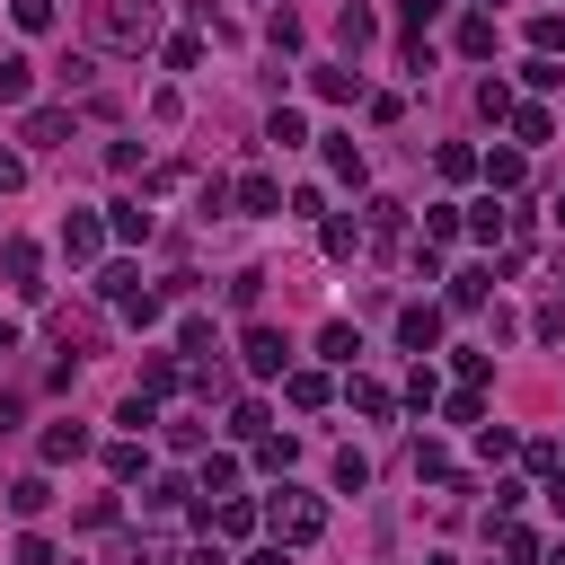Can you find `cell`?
<instances>
[{"label": "cell", "mask_w": 565, "mask_h": 565, "mask_svg": "<svg viewBox=\"0 0 565 565\" xmlns=\"http://www.w3.org/2000/svg\"><path fill=\"white\" fill-rule=\"evenodd\" d=\"M89 45L98 53H151L160 45V0H89Z\"/></svg>", "instance_id": "6da1fadb"}, {"label": "cell", "mask_w": 565, "mask_h": 565, "mask_svg": "<svg viewBox=\"0 0 565 565\" xmlns=\"http://www.w3.org/2000/svg\"><path fill=\"white\" fill-rule=\"evenodd\" d=\"M256 522H265V539H274V548H310V539L327 530V504H318L310 486H274V504H265Z\"/></svg>", "instance_id": "7a4b0ae2"}, {"label": "cell", "mask_w": 565, "mask_h": 565, "mask_svg": "<svg viewBox=\"0 0 565 565\" xmlns=\"http://www.w3.org/2000/svg\"><path fill=\"white\" fill-rule=\"evenodd\" d=\"M98 292H106V301H115L133 327H151V318H160V292H151V282H141L133 265H106V274H98Z\"/></svg>", "instance_id": "3957f363"}, {"label": "cell", "mask_w": 565, "mask_h": 565, "mask_svg": "<svg viewBox=\"0 0 565 565\" xmlns=\"http://www.w3.org/2000/svg\"><path fill=\"white\" fill-rule=\"evenodd\" d=\"M0 282H10V292H45V248L36 239H0Z\"/></svg>", "instance_id": "277c9868"}, {"label": "cell", "mask_w": 565, "mask_h": 565, "mask_svg": "<svg viewBox=\"0 0 565 565\" xmlns=\"http://www.w3.org/2000/svg\"><path fill=\"white\" fill-rule=\"evenodd\" d=\"M239 363H248L256 380H282V372H292V344H282L274 327H248V336H239Z\"/></svg>", "instance_id": "5b68a950"}, {"label": "cell", "mask_w": 565, "mask_h": 565, "mask_svg": "<svg viewBox=\"0 0 565 565\" xmlns=\"http://www.w3.org/2000/svg\"><path fill=\"white\" fill-rule=\"evenodd\" d=\"M18 141H27V151H62V141H71V106H27Z\"/></svg>", "instance_id": "8992f818"}, {"label": "cell", "mask_w": 565, "mask_h": 565, "mask_svg": "<svg viewBox=\"0 0 565 565\" xmlns=\"http://www.w3.org/2000/svg\"><path fill=\"white\" fill-rule=\"evenodd\" d=\"M62 256L71 265H98L106 256V222H98V212H71V222H62Z\"/></svg>", "instance_id": "52a82bcc"}, {"label": "cell", "mask_w": 565, "mask_h": 565, "mask_svg": "<svg viewBox=\"0 0 565 565\" xmlns=\"http://www.w3.org/2000/svg\"><path fill=\"white\" fill-rule=\"evenodd\" d=\"M398 344H406V353H434V344H442V310H434V301L406 310V318H398Z\"/></svg>", "instance_id": "ba28073f"}, {"label": "cell", "mask_w": 565, "mask_h": 565, "mask_svg": "<svg viewBox=\"0 0 565 565\" xmlns=\"http://www.w3.org/2000/svg\"><path fill=\"white\" fill-rule=\"evenodd\" d=\"M36 98V62L27 53H0V106H27Z\"/></svg>", "instance_id": "9c48e42d"}, {"label": "cell", "mask_w": 565, "mask_h": 565, "mask_svg": "<svg viewBox=\"0 0 565 565\" xmlns=\"http://www.w3.org/2000/svg\"><path fill=\"white\" fill-rule=\"evenodd\" d=\"M230 203H239V212H282V186H274L265 168H248V177L230 186Z\"/></svg>", "instance_id": "30bf717a"}, {"label": "cell", "mask_w": 565, "mask_h": 565, "mask_svg": "<svg viewBox=\"0 0 565 565\" xmlns=\"http://www.w3.org/2000/svg\"><path fill=\"white\" fill-rule=\"evenodd\" d=\"M203 522L222 530V539H248V530H256V504H239V494H222V504H203Z\"/></svg>", "instance_id": "8fae6325"}, {"label": "cell", "mask_w": 565, "mask_h": 565, "mask_svg": "<svg viewBox=\"0 0 565 565\" xmlns=\"http://www.w3.org/2000/svg\"><path fill=\"white\" fill-rule=\"evenodd\" d=\"M504 124H513V141H522V151H539V141L556 133V115H548V106H513Z\"/></svg>", "instance_id": "7c38bea8"}, {"label": "cell", "mask_w": 565, "mask_h": 565, "mask_svg": "<svg viewBox=\"0 0 565 565\" xmlns=\"http://www.w3.org/2000/svg\"><path fill=\"white\" fill-rule=\"evenodd\" d=\"M80 451H89V424H71V415L45 424V460H80Z\"/></svg>", "instance_id": "4fadbf2b"}, {"label": "cell", "mask_w": 565, "mask_h": 565, "mask_svg": "<svg viewBox=\"0 0 565 565\" xmlns=\"http://www.w3.org/2000/svg\"><path fill=\"white\" fill-rule=\"evenodd\" d=\"M318 239H327V256H353V248H363V222H353V212H327Z\"/></svg>", "instance_id": "5bb4252c"}, {"label": "cell", "mask_w": 565, "mask_h": 565, "mask_svg": "<svg viewBox=\"0 0 565 565\" xmlns=\"http://www.w3.org/2000/svg\"><path fill=\"white\" fill-rule=\"evenodd\" d=\"M106 239H151V203H115L106 212Z\"/></svg>", "instance_id": "9a60e30c"}, {"label": "cell", "mask_w": 565, "mask_h": 565, "mask_svg": "<svg viewBox=\"0 0 565 565\" xmlns=\"http://www.w3.org/2000/svg\"><path fill=\"white\" fill-rule=\"evenodd\" d=\"M310 89H318V98H353V89H363V71H344V62H318V71H310Z\"/></svg>", "instance_id": "2e32d148"}, {"label": "cell", "mask_w": 565, "mask_h": 565, "mask_svg": "<svg viewBox=\"0 0 565 565\" xmlns=\"http://www.w3.org/2000/svg\"><path fill=\"white\" fill-rule=\"evenodd\" d=\"M327 168H336L344 186H363V151H353V133H327Z\"/></svg>", "instance_id": "e0dca14e"}, {"label": "cell", "mask_w": 565, "mask_h": 565, "mask_svg": "<svg viewBox=\"0 0 565 565\" xmlns=\"http://www.w3.org/2000/svg\"><path fill=\"white\" fill-rule=\"evenodd\" d=\"M168 389H186V363H168V353L141 363V398H168Z\"/></svg>", "instance_id": "ac0fdd59"}, {"label": "cell", "mask_w": 565, "mask_h": 565, "mask_svg": "<svg viewBox=\"0 0 565 565\" xmlns=\"http://www.w3.org/2000/svg\"><path fill=\"white\" fill-rule=\"evenodd\" d=\"M45 504H53V486H45V477H18V486H10V513H18V522H36Z\"/></svg>", "instance_id": "d6986e66"}, {"label": "cell", "mask_w": 565, "mask_h": 565, "mask_svg": "<svg viewBox=\"0 0 565 565\" xmlns=\"http://www.w3.org/2000/svg\"><path fill=\"white\" fill-rule=\"evenodd\" d=\"M282 398L292 406H327V372H282Z\"/></svg>", "instance_id": "ffe728a7"}, {"label": "cell", "mask_w": 565, "mask_h": 565, "mask_svg": "<svg viewBox=\"0 0 565 565\" xmlns=\"http://www.w3.org/2000/svg\"><path fill=\"white\" fill-rule=\"evenodd\" d=\"M115 424H124V434H133V442H141V434H151V424H160V398H141V389H133V398H124V415H115Z\"/></svg>", "instance_id": "44dd1931"}, {"label": "cell", "mask_w": 565, "mask_h": 565, "mask_svg": "<svg viewBox=\"0 0 565 565\" xmlns=\"http://www.w3.org/2000/svg\"><path fill=\"white\" fill-rule=\"evenodd\" d=\"M265 45H274V53H301V10H274V18H265Z\"/></svg>", "instance_id": "7402d4cb"}, {"label": "cell", "mask_w": 565, "mask_h": 565, "mask_svg": "<svg viewBox=\"0 0 565 565\" xmlns=\"http://www.w3.org/2000/svg\"><path fill=\"white\" fill-rule=\"evenodd\" d=\"M194 486H203V494H230V486H239V460H230V451H212V460H203V477H194Z\"/></svg>", "instance_id": "603a6c76"}, {"label": "cell", "mask_w": 565, "mask_h": 565, "mask_svg": "<svg viewBox=\"0 0 565 565\" xmlns=\"http://www.w3.org/2000/svg\"><path fill=\"white\" fill-rule=\"evenodd\" d=\"M486 282H494L486 265H468V274H451V310H477V301H486Z\"/></svg>", "instance_id": "cb8c5ba5"}, {"label": "cell", "mask_w": 565, "mask_h": 565, "mask_svg": "<svg viewBox=\"0 0 565 565\" xmlns=\"http://www.w3.org/2000/svg\"><path fill=\"white\" fill-rule=\"evenodd\" d=\"M265 141H282V151H301V141H310V124H301L292 106H274V124H265Z\"/></svg>", "instance_id": "d4e9b609"}, {"label": "cell", "mask_w": 565, "mask_h": 565, "mask_svg": "<svg viewBox=\"0 0 565 565\" xmlns=\"http://www.w3.org/2000/svg\"><path fill=\"white\" fill-rule=\"evenodd\" d=\"M486 186L513 194V186H522V151H494V160H486Z\"/></svg>", "instance_id": "484cf974"}, {"label": "cell", "mask_w": 565, "mask_h": 565, "mask_svg": "<svg viewBox=\"0 0 565 565\" xmlns=\"http://www.w3.org/2000/svg\"><path fill=\"white\" fill-rule=\"evenodd\" d=\"M318 353H327V363H353V353H363V336H353V327H344V318H336V327H327V336H318Z\"/></svg>", "instance_id": "4316f807"}, {"label": "cell", "mask_w": 565, "mask_h": 565, "mask_svg": "<svg viewBox=\"0 0 565 565\" xmlns=\"http://www.w3.org/2000/svg\"><path fill=\"white\" fill-rule=\"evenodd\" d=\"M336 486L363 494V486H372V460H363V451H336Z\"/></svg>", "instance_id": "83f0119b"}, {"label": "cell", "mask_w": 565, "mask_h": 565, "mask_svg": "<svg viewBox=\"0 0 565 565\" xmlns=\"http://www.w3.org/2000/svg\"><path fill=\"white\" fill-rule=\"evenodd\" d=\"M344 398H353V415H389V406H398V398H389V389H380V380H353V389H344Z\"/></svg>", "instance_id": "f1b7e54d"}, {"label": "cell", "mask_w": 565, "mask_h": 565, "mask_svg": "<svg viewBox=\"0 0 565 565\" xmlns=\"http://www.w3.org/2000/svg\"><path fill=\"white\" fill-rule=\"evenodd\" d=\"M230 434H239V442H265V406H256V398L230 406Z\"/></svg>", "instance_id": "f546056e"}, {"label": "cell", "mask_w": 565, "mask_h": 565, "mask_svg": "<svg viewBox=\"0 0 565 565\" xmlns=\"http://www.w3.org/2000/svg\"><path fill=\"white\" fill-rule=\"evenodd\" d=\"M53 336H62V353H71V344L89 353V344H98V318H71V310H62V318H53Z\"/></svg>", "instance_id": "4dcf8cb0"}, {"label": "cell", "mask_w": 565, "mask_h": 565, "mask_svg": "<svg viewBox=\"0 0 565 565\" xmlns=\"http://www.w3.org/2000/svg\"><path fill=\"white\" fill-rule=\"evenodd\" d=\"M106 468H115V477H141V468H151V451H141V442H133V434H124V442H115V451H106Z\"/></svg>", "instance_id": "1f68e13d"}, {"label": "cell", "mask_w": 565, "mask_h": 565, "mask_svg": "<svg viewBox=\"0 0 565 565\" xmlns=\"http://www.w3.org/2000/svg\"><path fill=\"white\" fill-rule=\"evenodd\" d=\"M460 53L486 62V53H494V18H460Z\"/></svg>", "instance_id": "d6a6232c"}, {"label": "cell", "mask_w": 565, "mask_h": 565, "mask_svg": "<svg viewBox=\"0 0 565 565\" xmlns=\"http://www.w3.org/2000/svg\"><path fill=\"white\" fill-rule=\"evenodd\" d=\"M442 415H451V424H486V398H477V389H451Z\"/></svg>", "instance_id": "836d02e7"}, {"label": "cell", "mask_w": 565, "mask_h": 565, "mask_svg": "<svg viewBox=\"0 0 565 565\" xmlns=\"http://www.w3.org/2000/svg\"><path fill=\"white\" fill-rule=\"evenodd\" d=\"M336 36H344V53H353V45H372V10H353V0H344V18H336Z\"/></svg>", "instance_id": "e575fe53"}, {"label": "cell", "mask_w": 565, "mask_h": 565, "mask_svg": "<svg viewBox=\"0 0 565 565\" xmlns=\"http://www.w3.org/2000/svg\"><path fill=\"white\" fill-rule=\"evenodd\" d=\"M513 106H522V98H513V89H504V80H486V89H477V115H494V124H504V115H513Z\"/></svg>", "instance_id": "d590c367"}, {"label": "cell", "mask_w": 565, "mask_h": 565, "mask_svg": "<svg viewBox=\"0 0 565 565\" xmlns=\"http://www.w3.org/2000/svg\"><path fill=\"white\" fill-rule=\"evenodd\" d=\"M10 18H18L27 36H45V27H53V0H10Z\"/></svg>", "instance_id": "8d00e7d4"}, {"label": "cell", "mask_w": 565, "mask_h": 565, "mask_svg": "<svg viewBox=\"0 0 565 565\" xmlns=\"http://www.w3.org/2000/svg\"><path fill=\"white\" fill-rule=\"evenodd\" d=\"M398 230H406V212H398V203H372V222H363V239H398Z\"/></svg>", "instance_id": "74e56055"}, {"label": "cell", "mask_w": 565, "mask_h": 565, "mask_svg": "<svg viewBox=\"0 0 565 565\" xmlns=\"http://www.w3.org/2000/svg\"><path fill=\"white\" fill-rule=\"evenodd\" d=\"M256 460H265V468H292V460H301V442H292V434H265V442H256Z\"/></svg>", "instance_id": "f35d334b"}, {"label": "cell", "mask_w": 565, "mask_h": 565, "mask_svg": "<svg viewBox=\"0 0 565 565\" xmlns=\"http://www.w3.org/2000/svg\"><path fill=\"white\" fill-rule=\"evenodd\" d=\"M160 53H168V71H194V62H203V36H168Z\"/></svg>", "instance_id": "ab89813d"}, {"label": "cell", "mask_w": 565, "mask_h": 565, "mask_svg": "<svg viewBox=\"0 0 565 565\" xmlns=\"http://www.w3.org/2000/svg\"><path fill=\"white\" fill-rule=\"evenodd\" d=\"M530 45L556 62V53H565V18H530Z\"/></svg>", "instance_id": "60d3db41"}, {"label": "cell", "mask_w": 565, "mask_h": 565, "mask_svg": "<svg viewBox=\"0 0 565 565\" xmlns=\"http://www.w3.org/2000/svg\"><path fill=\"white\" fill-rule=\"evenodd\" d=\"M424 239H434V248H442V239H460V212H451V203H434V212H424Z\"/></svg>", "instance_id": "b9f144b4"}, {"label": "cell", "mask_w": 565, "mask_h": 565, "mask_svg": "<svg viewBox=\"0 0 565 565\" xmlns=\"http://www.w3.org/2000/svg\"><path fill=\"white\" fill-rule=\"evenodd\" d=\"M513 451H522V442L504 434V424H486V434H477V460H513Z\"/></svg>", "instance_id": "7bdbcfd3"}, {"label": "cell", "mask_w": 565, "mask_h": 565, "mask_svg": "<svg viewBox=\"0 0 565 565\" xmlns=\"http://www.w3.org/2000/svg\"><path fill=\"white\" fill-rule=\"evenodd\" d=\"M522 80H530V89H556V80H565V62H548V53H530V62H522Z\"/></svg>", "instance_id": "ee69618b"}, {"label": "cell", "mask_w": 565, "mask_h": 565, "mask_svg": "<svg viewBox=\"0 0 565 565\" xmlns=\"http://www.w3.org/2000/svg\"><path fill=\"white\" fill-rule=\"evenodd\" d=\"M406 406H415V415H424V406H442V380H434V372H415V380H406Z\"/></svg>", "instance_id": "f6af8a7d"}, {"label": "cell", "mask_w": 565, "mask_h": 565, "mask_svg": "<svg viewBox=\"0 0 565 565\" xmlns=\"http://www.w3.org/2000/svg\"><path fill=\"white\" fill-rule=\"evenodd\" d=\"M415 477H451V451L442 442H415Z\"/></svg>", "instance_id": "bcb514c9"}, {"label": "cell", "mask_w": 565, "mask_h": 565, "mask_svg": "<svg viewBox=\"0 0 565 565\" xmlns=\"http://www.w3.org/2000/svg\"><path fill=\"white\" fill-rule=\"evenodd\" d=\"M494 548H504V565H530V556H539V539H530V530H504Z\"/></svg>", "instance_id": "7dc6e473"}, {"label": "cell", "mask_w": 565, "mask_h": 565, "mask_svg": "<svg viewBox=\"0 0 565 565\" xmlns=\"http://www.w3.org/2000/svg\"><path fill=\"white\" fill-rule=\"evenodd\" d=\"M27 186V151H0V194H18Z\"/></svg>", "instance_id": "c3c4849f"}, {"label": "cell", "mask_w": 565, "mask_h": 565, "mask_svg": "<svg viewBox=\"0 0 565 565\" xmlns=\"http://www.w3.org/2000/svg\"><path fill=\"white\" fill-rule=\"evenodd\" d=\"M18 565H62V556H53V539H36V530H27V539H18Z\"/></svg>", "instance_id": "681fc988"}, {"label": "cell", "mask_w": 565, "mask_h": 565, "mask_svg": "<svg viewBox=\"0 0 565 565\" xmlns=\"http://www.w3.org/2000/svg\"><path fill=\"white\" fill-rule=\"evenodd\" d=\"M248 565H282V548H274V539H265V548H256V556H248Z\"/></svg>", "instance_id": "f907efd6"}, {"label": "cell", "mask_w": 565, "mask_h": 565, "mask_svg": "<svg viewBox=\"0 0 565 565\" xmlns=\"http://www.w3.org/2000/svg\"><path fill=\"white\" fill-rule=\"evenodd\" d=\"M10 344H18V327H10V318H0V353H10Z\"/></svg>", "instance_id": "816d5d0a"}, {"label": "cell", "mask_w": 565, "mask_h": 565, "mask_svg": "<svg viewBox=\"0 0 565 565\" xmlns=\"http://www.w3.org/2000/svg\"><path fill=\"white\" fill-rule=\"evenodd\" d=\"M548 565H565V548H548Z\"/></svg>", "instance_id": "f5cc1de1"}, {"label": "cell", "mask_w": 565, "mask_h": 565, "mask_svg": "<svg viewBox=\"0 0 565 565\" xmlns=\"http://www.w3.org/2000/svg\"><path fill=\"white\" fill-rule=\"evenodd\" d=\"M434 565H442V556H434Z\"/></svg>", "instance_id": "db71d44e"}]
</instances>
